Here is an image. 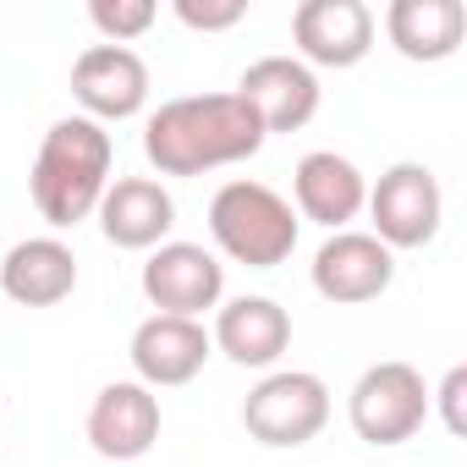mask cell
Masks as SVG:
<instances>
[{
    "mask_svg": "<svg viewBox=\"0 0 467 467\" xmlns=\"http://www.w3.org/2000/svg\"><path fill=\"white\" fill-rule=\"evenodd\" d=\"M462 401H467V368L456 363V368L440 379V390H429V407H440V418H445V429H451V434H467Z\"/></svg>",
    "mask_w": 467,
    "mask_h": 467,
    "instance_id": "cell-21",
    "label": "cell"
},
{
    "mask_svg": "<svg viewBox=\"0 0 467 467\" xmlns=\"http://www.w3.org/2000/svg\"><path fill=\"white\" fill-rule=\"evenodd\" d=\"M265 149L259 116L237 94H182L143 121V154L160 176H203Z\"/></svg>",
    "mask_w": 467,
    "mask_h": 467,
    "instance_id": "cell-1",
    "label": "cell"
},
{
    "mask_svg": "<svg viewBox=\"0 0 467 467\" xmlns=\"http://www.w3.org/2000/svg\"><path fill=\"white\" fill-rule=\"evenodd\" d=\"M292 198H297V220H314L325 231H352V220L368 203V176L347 154L314 149L292 171Z\"/></svg>",
    "mask_w": 467,
    "mask_h": 467,
    "instance_id": "cell-15",
    "label": "cell"
},
{
    "mask_svg": "<svg viewBox=\"0 0 467 467\" xmlns=\"http://www.w3.org/2000/svg\"><path fill=\"white\" fill-rule=\"evenodd\" d=\"M171 12L192 34H231L248 17V0H171Z\"/></svg>",
    "mask_w": 467,
    "mask_h": 467,
    "instance_id": "cell-20",
    "label": "cell"
},
{
    "mask_svg": "<svg viewBox=\"0 0 467 467\" xmlns=\"http://www.w3.org/2000/svg\"><path fill=\"white\" fill-rule=\"evenodd\" d=\"M209 352H214V347H209L203 319H171V314H149V319L132 330V347H127L132 374H138V385H149V390H171V385L198 379L203 363H209Z\"/></svg>",
    "mask_w": 467,
    "mask_h": 467,
    "instance_id": "cell-14",
    "label": "cell"
},
{
    "mask_svg": "<svg viewBox=\"0 0 467 467\" xmlns=\"http://www.w3.org/2000/svg\"><path fill=\"white\" fill-rule=\"evenodd\" d=\"M292 45L308 72H347L374 50V12L363 0H303L292 12Z\"/></svg>",
    "mask_w": 467,
    "mask_h": 467,
    "instance_id": "cell-10",
    "label": "cell"
},
{
    "mask_svg": "<svg viewBox=\"0 0 467 467\" xmlns=\"http://www.w3.org/2000/svg\"><path fill=\"white\" fill-rule=\"evenodd\" d=\"M0 292L17 308H56L78 292V254L61 237H28L0 259Z\"/></svg>",
    "mask_w": 467,
    "mask_h": 467,
    "instance_id": "cell-17",
    "label": "cell"
},
{
    "mask_svg": "<svg viewBox=\"0 0 467 467\" xmlns=\"http://www.w3.org/2000/svg\"><path fill=\"white\" fill-rule=\"evenodd\" d=\"M83 434L105 462H138L160 440V396L138 379H110L94 396Z\"/></svg>",
    "mask_w": 467,
    "mask_h": 467,
    "instance_id": "cell-13",
    "label": "cell"
},
{
    "mask_svg": "<svg viewBox=\"0 0 467 467\" xmlns=\"http://www.w3.org/2000/svg\"><path fill=\"white\" fill-rule=\"evenodd\" d=\"M325 423H330V385L308 368H275L243 401L248 440H259L270 451H297V445L319 440Z\"/></svg>",
    "mask_w": 467,
    "mask_h": 467,
    "instance_id": "cell-5",
    "label": "cell"
},
{
    "mask_svg": "<svg viewBox=\"0 0 467 467\" xmlns=\"http://www.w3.org/2000/svg\"><path fill=\"white\" fill-rule=\"evenodd\" d=\"M72 99L88 121H132L149 105V67L127 45H88L72 61Z\"/></svg>",
    "mask_w": 467,
    "mask_h": 467,
    "instance_id": "cell-9",
    "label": "cell"
},
{
    "mask_svg": "<svg viewBox=\"0 0 467 467\" xmlns=\"http://www.w3.org/2000/svg\"><path fill=\"white\" fill-rule=\"evenodd\" d=\"M314 292L336 308H358V303H374L390 292L396 281V254L368 237V231H330L314 254Z\"/></svg>",
    "mask_w": 467,
    "mask_h": 467,
    "instance_id": "cell-8",
    "label": "cell"
},
{
    "mask_svg": "<svg viewBox=\"0 0 467 467\" xmlns=\"http://www.w3.org/2000/svg\"><path fill=\"white\" fill-rule=\"evenodd\" d=\"M467 34V6L462 0H390L385 12V39L407 61H451Z\"/></svg>",
    "mask_w": 467,
    "mask_h": 467,
    "instance_id": "cell-18",
    "label": "cell"
},
{
    "mask_svg": "<svg viewBox=\"0 0 467 467\" xmlns=\"http://www.w3.org/2000/svg\"><path fill=\"white\" fill-rule=\"evenodd\" d=\"M297 231H303V220H297L292 198H281L265 182L237 176V182L214 187V198H209V237L231 265H248V270L286 265L297 254Z\"/></svg>",
    "mask_w": 467,
    "mask_h": 467,
    "instance_id": "cell-3",
    "label": "cell"
},
{
    "mask_svg": "<svg viewBox=\"0 0 467 467\" xmlns=\"http://www.w3.org/2000/svg\"><path fill=\"white\" fill-rule=\"evenodd\" d=\"M99 231L110 248L127 254H154L160 243H171V225H176V198L165 182L154 176H110L99 209H94Z\"/></svg>",
    "mask_w": 467,
    "mask_h": 467,
    "instance_id": "cell-12",
    "label": "cell"
},
{
    "mask_svg": "<svg viewBox=\"0 0 467 467\" xmlns=\"http://www.w3.org/2000/svg\"><path fill=\"white\" fill-rule=\"evenodd\" d=\"M154 17H160L154 0H88V23L99 28L105 45H127L132 50V39H143L154 28Z\"/></svg>",
    "mask_w": 467,
    "mask_h": 467,
    "instance_id": "cell-19",
    "label": "cell"
},
{
    "mask_svg": "<svg viewBox=\"0 0 467 467\" xmlns=\"http://www.w3.org/2000/svg\"><path fill=\"white\" fill-rule=\"evenodd\" d=\"M231 94L259 116L265 138L270 132H303L319 116V72H308L297 56H259L237 78Z\"/></svg>",
    "mask_w": 467,
    "mask_h": 467,
    "instance_id": "cell-11",
    "label": "cell"
},
{
    "mask_svg": "<svg viewBox=\"0 0 467 467\" xmlns=\"http://www.w3.org/2000/svg\"><path fill=\"white\" fill-rule=\"evenodd\" d=\"M368 220L390 254H407V248H429L440 237V220H445V192H440V176L418 160H401L390 165L374 187H368Z\"/></svg>",
    "mask_w": 467,
    "mask_h": 467,
    "instance_id": "cell-6",
    "label": "cell"
},
{
    "mask_svg": "<svg viewBox=\"0 0 467 467\" xmlns=\"http://www.w3.org/2000/svg\"><path fill=\"white\" fill-rule=\"evenodd\" d=\"M347 423L363 445H407L429 423V385L412 363H368L347 396Z\"/></svg>",
    "mask_w": 467,
    "mask_h": 467,
    "instance_id": "cell-4",
    "label": "cell"
},
{
    "mask_svg": "<svg viewBox=\"0 0 467 467\" xmlns=\"http://www.w3.org/2000/svg\"><path fill=\"white\" fill-rule=\"evenodd\" d=\"M209 347L225 352L237 368H275L292 347V314L275 297H231L214 308Z\"/></svg>",
    "mask_w": 467,
    "mask_h": 467,
    "instance_id": "cell-16",
    "label": "cell"
},
{
    "mask_svg": "<svg viewBox=\"0 0 467 467\" xmlns=\"http://www.w3.org/2000/svg\"><path fill=\"white\" fill-rule=\"evenodd\" d=\"M110 165H116V143L99 121L88 116H61L34 154L28 187H34V209L39 220H50L56 231L88 220L110 187Z\"/></svg>",
    "mask_w": 467,
    "mask_h": 467,
    "instance_id": "cell-2",
    "label": "cell"
},
{
    "mask_svg": "<svg viewBox=\"0 0 467 467\" xmlns=\"http://www.w3.org/2000/svg\"><path fill=\"white\" fill-rule=\"evenodd\" d=\"M138 286H143V297H149L154 314L203 319V314L220 308V297H225V265H220L203 243H160V248L143 259Z\"/></svg>",
    "mask_w": 467,
    "mask_h": 467,
    "instance_id": "cell-7",
    "label": "cell"
}]
</instances>
